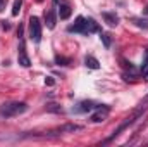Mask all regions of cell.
I'll return each instance as SVG.
<instances>
[{
  "label": "cell",
  "instance_id": "cell-1",
  "mask_svg": "<svg viewBox=\"0 0 148 147\" xmlns=\"http://www.w3.org/2000/svg\"><path fill=\"white\" fill-rule=\"evenodd\" d=\"M26 109H28L26 102H7V104L0 106V116L2 118H14V116L26 112Z\"/></svg>",
  "mask_w": 148,
  "mask_h": 147
},
{
  "label": "cell",
  "instance_id": "cell-2",
  "mask_svg": "<svg viewBox=\"0 0 148 147\" xmlns=\"http://www.w3.org/2000/svg\"><path fill=\"white\" fill-rule=\"evenodd\" d=\"M29 38L35 43H40V40H41V23L36 16L29 17Z\"/></svg>",
  "mask_w": 148,
  "mask_h": 147
},
{
  "label": "cell",
  "instance_id": "cell-3",
  "mask_svg": "<svg viewBox=\"0 0 148 147\" xmlns=\"http://www.w3.org/2000/svg\"><path fill=\"white\" fill-rule=\"evenodd\" d=\"M109 112H110V106H97L95 112L91 114V121L93 123H102V121L107 119Z\"/></svg>",
  "mask_w": 148,
  "mask_h": 147
},
{
  "label": "cell",
  "instance_id": "cell-4",
  "mask_svg": "<svg viewBox=\"0 0 148 147\" xmlns=\"http://www.w3.org/2000/svg\"><path fill=\"white\" fill-rule=\"evenodd\" d=\"M67 31H69V33H83V35H88V28H86V17L79 16V17L76 19V23H74V24H71V26L67 28Z\"/></svg>",
  "mask_w": 148,
  "mask_h": 147
},
{
  "label": "cell",
  "instance_id": "cell-5",
  "mask_svg": "<svg viewBox=\"0 0 148 147\" xmlns=\"http://www.w3.org/2000/svg\"><path fill=\"white\" fill-rule=\"evenodd\" d=\"M17 62L23 66V68H29L31 66V61L26 54V49H24V43L21 42V49H19V54H17Z\"/></svg>",
  "mask_w": 148,
  "mask_h": 147
},
{
  "label": "cell",
  "instance_id": "cell-6",
  "mask_svg": "<svg viewBox=\"0 0 148 147\" xmlns=\"http://www.w3.org/2000/svg\"><path fill=\"white\" fill-rule=\"evenodd\" d=\"M97 109V104L93 102V101H83V102H79L77 104V107L73 111H76V112H90V111Z\"/></svg>",
  "mask_w": 148,
  "mask_h": 147
},
{
  "label": "cell",
  "instance_id": "cell-7",
  "mask_svg": "<svg viewBox=\"0 0 148 147\" xmlns=\"http://www.w3.org/2000/svg\"><path fill=\"white\" fill-rule=\"evenodd\" d=\"M55 23H57L55 10H53V9H50V10L45 14V24H47V28H48V30H53V28H55Z\"/></svg>",
  "mask_w": 148,
  "mask_h": 147
},
{
  "label": "cell",
  "instance_id": "cell-8",
  "mask_svg": "<svg viewBox=\"0 0 148 147\" xmlns=\"http://www.w3.org/2000/svg\"><path fill=\"white\" fill-rule=\"evenodd\" d=\"M102 17H103V21H105L109 26H117V24H119V16H117L115 12H103Z\"/></svg>",
  "mask_w": 148,
  "mask_h": 147
},
{
  "label": "cell",
  "instance_id": "cell-9",
  "mask_svg": "<svg viewBox=\"0 0 148 147\" xmlns=\"http://www.w3.org/2000/svg\"><path fill=\"white\" fill-rule=\"evenodd\" d=\"M84 66L90 68V69H100V62H98V59L93 57V55H86V57H84Z\"/></svg>",
  "mask_w": 148,
  "mask_h": 147
},
{
  "label": "cell",
  "instance_id": "cell-10",
  "mask_svg": "<svg viewBox=\"0 0 148 147\" xmlns=\"http://www.w3.org/2000/svg\"><path fill=\"white\" fill-rule=\"evenodd\" d=\"M86 28H88V35H90V33H97V31H100L98 23H97L95 19H91V17L86 19Z\"/></svg>",
  "mask_w": 148,
  "mask_h": 147
},
{
  "label": "cell",
  "instance_id": "cell-11",
  "mask_svg": "<svg viewBox=\"0 0 148 147\" xmlns=\"http://www.w3.org/2000/svg\"><path fill=\"white\" fill-rule=\"evenodd\" d=\"M79 130H83V126H79V125H64V126L57 128L55 132H59V133H66V132H79Z\"/></svg>",
  "mask_w": 148,
  "mask_h": 147
},
{
  "label": "cell",
  "instance_id": "cell-12",
  "mask_svg": "<svg viewBox=\"0 0 148 147\" xmlns=\"http://www.w3.org/2000/svg\"><path fill=\"white\" fill-rule=\"evenodd\" d=\"M59 16H60V19H67L71 16V7L67 3H62L60 9H59Z\"/></svg>",
  "mask_w": 148,
  "mask_h": 147
},
{
  "label": "cell",
  "instance_id": "cell-13",
  "mask_svg": "<svg viewBox=\"0 0 148 147\" xmlns=\"http://www.w3.org/2000/svg\"><path fill=\"white\" fill-rule=\"evenodd\" d=\"M136 26H140V28H143V30H148V19H143V17H133L131 19Z\"/></svg>",
  "mask_w": 148,
  "mask_h": 147
},
{
  "label": "cell",
  "instance_id": "cell-14",
  "mask_svg": "<svg viewBox=\"0 0 148 147\" xmlns=\"http://www.w3.org/2000/svg\"><path fill=\"white\" fill-rule=\"evenodd\" d=\"M55 62H57V64H60V66H69V64H71V59H69V57L57 55V57H55Z\"/></svg>",
  "mask_w": 148,
  "mask_h": 147
},
{
  "label": "cell",
  "instance_id": "cell-15",
  "mask_svg": "<svg viewBox=\"0 0 148 147\" xmlns=\"http://www.w3.org/2000/svg\"><path fill=\"white\" fill-rule=\"evenodd\" d=\"M100 38H102L105 49H109V47L112 45V40H110V35H109V33H100Z\"/></svg>",
  "mask_w": 148,
  "mask_h": 147
},
{
  "label": "cell",
  "instance_id": "cell-16",
  "mask_svg": "<svg viewBox=\"0 0 148 147\" xmlns=\"http://www.w3.org/2000/svg\"><path fill=\"white\" fill-rule=\"evenodd\" d=\"M21 5H23V0H14V7H12V16H19Z\"/></svg>",
  "mask_w": 148,
  "mask_h": 147
},
{
  "label": "cell",
  "instance_id": "cell-17",
  "mask_svg": "<svg viewBox=\"0 0 148 147\" xmlns=\"http://www.w3.org/2000/svg\"><path fill=\"white\" fill-rule=\"evenodd\" d=\"M47 111H52V112H62V109H60V107H55V104L47 106Z\"/></svg>",
  "mask_w": 148,
  "mask_h": 147
},
{
  "label": "cell",
  "instance_id": "cell-18",
  "mask_svg": "<svg viewBox=\"0 0 148 147\" xmlns=\"http://www.w3.org/2000/svg\"><path fill=\"white\" fill-rule=\"evenodd\" d=\"M148 68V49H147V54H145V59H143V68L141 69H147Z\"/></svg>",
  "mask_w": 148,
  "mask_h": 147
},
{
  "label": "cell",
  "instance_id": "cell-19",
  "mask_svg": "<svg viewBox=\"0 0 148 147\" xmlns=\"http://www.w3.org/2000/svg\"><path fill=\"white\" fill-rule=\"evenodd\" d=\"M2 28H3V30H9V28H10L9 21H2Z\"/></svg>",
  "mask_w": 148,
  "mask_h": 147
},
{
  "label": "cell",
  "instance_id": "cell-20",
  "mask_svg": "<svg viewBox=\"0 0 148 147\" xmlns=\"http://www.w3.org/2000/svg\"><path fill=\"white\" fill-rule=\"evenodd\" d=\"M141 73H143V78L148 81V68H147V69H141Z\"/></svg>",
  "mask_w": 148,
  "mask_h": 147
},
{
  "label": "cell",
  "instance_id": "cell-21",
  "mask_svg": "<svg viewBox=\"0 0 148 147\" xmlns=\"http://www.w3.org/2000/svg\"><path fill=\"white\" fill-rule=\"evenodd\" d=\"M45 83H47V85H50V87H52V85H53V83H55V81H53V80H52V78H47V80H45Z\"/></svg>",
  "mask_w": 148,
  "mask_h": 147
},
{
  "label": "cell",
  "instance_id": "cell-22",
  "mask_svg": "<svg viewBox=\"0 0 148 147\" xmlns=\"http://www.w3.org/2000/svg\"><path fill=\"white\" fill-rule=\"evenodd\" d=\"M5 2H7V0H0V12L5 9Z\"/></svg>",
  "mask_w": 148,
  "mask_h": 147
},
{
  "label": "cell",
  "instance_id": "cell-23",
  "mask_svg": "<svg viewBox=\"0 0 148 147\" xmlns=\"http://www.w3.org/2000/svg\"><path fill=\"white\" fill-rule=\"evenodd\" d=\"M53 3H59V0H53Z\"/></svg>",
  "mask_w": 148,
  "mask_h": 147
},
{
  "label": "cell",
  "instance_id": "cell-24",
  "mask_svg": "<svg viewBox=\"0 0 148 147\" xmlns=\"http://www.w3.org/2000/svg\"><path fill=\"white\" fill-rule=\"evenodd\" d=\"M147 12H148V9H147Z\"/></svg>",
  "mask_w": 148,
  "mask_h": 147
}]
</instances>
